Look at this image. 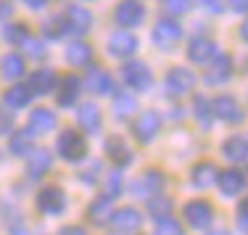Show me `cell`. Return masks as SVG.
Returning <instances> with one entry per match:
<instances>
[{"label":"cell","mask_w":248,"mask_h":235,"mask_svg":"<svg viewBox=\"0 0 248 235\" xmlns=\"http://www.w3.org/2000/svg\"><path fill=\"white\" fill-rule=\"evenodd\" d=\"M122 79H124V85H127L129 90L145 93V90H151V85H153V72H151V66L145 61L129 58V61H124V66H122Z\"/></svg>","instance_id":"6da1fadb"},{"label":"cell","mask_w":248,"mask_h":235,"mask_svg":"<svg viewBox=\"0 0 248 235\" xmlns=\"http://www.w3.org/2000/svg\"><path fill=\"white\" fill-rule=\"evenodd\" d=\"M196 82H198V77L193 74V69L172 66L167 72V77H164V90H167V95H172V98H182L196 87Z\"/></svg>","instance_id":"7a4b0ae2"},{"label":"cell","mask_w":248,"mask_h":235,"mask_svg":"<svg viewBox=\"0 0 248 235\" xmlns=\"http://www.w3.org/2000/svg\"><path fill=\"white\" fill-rule=\"evenodd\" d=\"M56 151H58V156L66 158V161H82L87 154L85 135L77 132V130H63L56 140Z\"/></svg>","instance_id":"3957f363"},{"label":"cell","mask_w":248,"mask_h":235,"mask_svg":"<svg viewBox=\"0 0 248 235\" xmlns=\"http://www.w3.org/2000/svg\"><path fill=\"white\" fill-rule=\"evenodd\" d=\"M211 103V114L217 116V119L227 122V125H240V122L246 119V111L243 106L238 103V98L235 95H227V93H222V95H217Z\"/></svg>","instance_id":"277c9868"},{"label":"cell","mask_w":248,"mask_h":235,"mask_svg":"<svg viewBox=\"0 0 248 235\" xmlns=\"http://www.w3.org/2000/svg\"><path fill=\"white\" fill-rule=\"evenodd\" d=\"M114 21L129 32L132 27H140L145 21V5L140 0H119L114 8Z\"/></svg>","instance_id":"5b68a950"},{"label":"cell","mask_w":248,"mask_h":235,"mask_svg":"<svg viewBox=\"0 0 248 235\" xmlns=\"http://www.w3.org/2000/svg\"><path fill=\"white\" fill-rule=\"evenodd\" d=\"M182 217H185V222L193 230H206V227L214 222V209H211L209 201L196 198V201H187L185 206H182Z\"/></svg>","instance_id":"8992f818"},{"label":"cell","mask_w":248,"mask_h":235,"mask_svg":"<svg viewBox=\"0 0 248 235\" xmlns=\"http://www.w3.org/2000/svg\"><path fill=\"white\" fill-rule=\"evenodd\" d=\"M164 183H167V177H164L161 169H145V172L140 174V180L132 183V193L138 198H153V196L161 193Z\"/></svg>","instance_id":"52a82bcc"},{"label":"cell","mask_w":248,"mask_h":235,"mask_svg":"<svg viewBox=\"0 0 248 235\" xmlns=\"http://www.w3.org/2000/svg\"><path fill=\"white\" fill-rule=\"evenodd\" d=\"M211 69H206L203 74V85L209 87H222L227 85L230 77H232V58L227 56V53H219V56L214 58V61L209 63Z\"/></svg>","instance_id":"ba28073f"},{"label":"cell","mask_w":248,"mask_h":235,"mask_svg":"<svg viewBox=\"0 0 248 235\" xmlns=\"http://www.w3.org/2000/svg\"><path fill=\"white\" fill-rule=\"evenodd\" d=\"M158 130H161V116H158L156 111H143V114L132 122V135H135L138 143H151V140H156Z\"/></svg>","instance_id":"9c48e42d"},{"label":"cell","mask_w":248,"mask_h":235,"mask_svg":"<svg viewBox=\"0 0 248 235\" xmlns=\"http://www.w3.org/2000/svg\"><path fill=\"white\" fill-rule=\"evenodd\" d=\"M61 19H63L66 32H72V34H87L93 29V14L85 5H69Z\"/></svg>","instance_id":"30bf717a"},{"label":"cell","mask_w":248,"mask_h":235,"mask_svg":"<svg viewBox=\"0 0 248 235\" xmlns=\"http://www.w3.org/2000/svg\"><path fill=\"white\" fill-rule=\"evenodd\" d=\"M182 40V27L177 24L174 19H161L153 27V43L161 50H172L177 43Z\"/></svg>","instance_id":"8fae6325"},{"label":"cell","mask_w":248,"mask_h":235,"mask_svg":"<svg viewBox=\"0 0 248 235\" xmlns=\"http://www.w3.org/2000/svg\"><path fill=\"white\" fill-rule=\"evenodd\" d=\"M217 56H219V45L209 37H193L187 45V58L198 66H209Z\"/></svg>","instance_id":"7c38bea8"},{"label":"cell","mask_w":248,"mask_h":235,"mask_svg":"<svg viewBox=\"0 0 248 235\" xmlns=\"http://www.w3.org/2000/svg\"><path fill=\"white\" fill-rule=\"evenodd\" d=\"M37 209L43 211V214H61L63 209H66V196H63V190L58 185H48L43 188V190L37 193Z\"/></svg>","instance_id":"4fadbf2b"},{"label":"cell","mask_w":248,"mask_h":235,"mask_svg":"<svg viewBox=\"0 0 248 235\" xmlns=\"http://www.w3.org/2000/svg\"><path fill=\"white\" fill-rule=\"evenodd\" d=\"M138 37H135L132 32H127V29H119V32H114L108 37V53L114 58H129L138 53Z\"/></svg>","instance_id":"5bb4252c"},{"label":"cell","mask_w":248,"mask_h":235,"mask_svg":"<svg viewBox=\"0 0 248 235\" xmlns=\"http://www.w3.org/2000/svg\"><path fill=\"white\" fill-rule=\"evenodd\" d=\"M111 227H114L116 233H135L140 227V222H143V217H140L138 209L132 206H122L116 211H111Z\"/></svg>","instance_id":"9a60e30c"},{"label":"cell","mask_w":248,"mask_h":235,"mask_svg":"<svg viewBox=\"0 0 248 235\" xmlns=\"http://www.w3.org/2000/svg\"><path fill=\"white\" fill-rule=\"evenodd\" d=\"M85 85H87V90L95 93V95H111V93H114V77H111L106 69H100V66L87 69Z\"/></svg>","instance_id":"2e32d148"},{"label":"cell","mask_w":248,"mask_h":235,"mask_svg":"<svg viewBox=\"0 0 248 235\" xmlns=\"http://www.w3.org/2000/svg\"><path fill=\"white\" fill-rule=\"evenodd\" d=\"M217 185H219L224 198H235V196L243 193L246 177H243V172H238V169H224V172H219V177H217Z\"/></svg>","instance_id":"e0dca14e"},{"label":"cell","mask_w":248,"mask_h":235,"mask_svg":"<svg viewBox=\"0 0 248 235\" xmlns=\"http://www.w3.org/2000/svg\"><path fill=\"white\" fill-rule=\"evenodd\" d=\"M222 156L227 158L230 164H243L248 161V140L243 135H230L222 143Z\"/></svg>","instance_id":"ac0fdd59"},{"label":"cell","mask_w":248,"mask_h":235,"mask_svg":"<svg viewBox=\"0 0 248 235\" xmlns=\"http://www.w3.org/2000/svg\"><path fill=\"white\" fill-rule=\"evenodd\" d=\"M58 85V77L53 69H37V72H32V77H29V90H32V95H48V93L56 90Z\"/></svg>","instance_id":"d6986e66"},{"label":"cell","mask_w":248,"mask_h":235,"mask_svg":"<svg viewBox=\"0 0 248 235\" xmlns=\"http://www.w3.org/2000/svg\"><path fill=\"white\" fill-rule=\"evenodd\" d=\"M77 122H79V127L85 132L95 135L103 127V114H100V109L95 103H82L79 111H77Z\"/></svg>","instance_id":"ffe728a7"},{"label":"cell","mask_w":248,"mask_h":235,"mask_svg":"<svg viewBox=\"0 0 248 235\" xmlns=\"http://www.w3.org/2000/svg\"><path fill=\"white\" fill-rule=\"evenodd\" d=\"M217 177H219V169H217V164H211V161L196 164L193 172H190V180H193V185H196L198 190H209L211 185H217Z\"/></svg>","instance_id":"44dd1931"},{"label":"cell","mask_w":248,"mask_h":235,"mask_svg":"<svg viewBox=\"0 0 248 235\" xmlns=\"http://www.w3.org/2000/svg\"><path fill=\"white\" fill-rule=\"evenodd\" d=\"M24 72H27V63L19 53H5V56L0 58V77L3 79L16 82V79L24 77Z\"/></svg>","instance_id":"7402d4cb"},{"label":"cell","mask_w":248,"mask_h":235,"mask_svg":"<svg viewBox=\"0 0 248 235\" xmlns=\"http://www.w3.org/2000/svg\"><path fill=\"white\" fill-rule=\"evenodd\" d=\"M50 164H53V156H50V151H45V148H37V151H32L27 158V174H29V180H40L45 172L50 169Z\"/></svg>","instance_id":"603a6c76"},{"label":"cell","mask_w":248,"mask_h":235,"mask_svg":"<svg viewBox=\"0 0 248 235\" xmlns=\"http://www.w3.org/2000/svg\"><path fill=\"white\" fill-rule=\"evenodd\" d=\"M106 154H108V158L116 164V167H127V164H132V148L124 143L119 135H114V138L106 140Z\"/></svg>","instance_id":"cb8c5ba5"},{"label":"cell","mask_w":248,"mask_h":235,"mask_svg":"<svg viewBox=\"0 0 248 235\" xmlns=\"http://www.w3.org/2000/svg\"><path fill=\"white\" fill-rule=\"evenodd\" d=\"M56 127V114L50 109H34L29 114V132L32 135H45V132H53Z\"/></svg>","instance_id":"d4e9b609"},{"label":"cell","mask_w":248,"mask_h":235,"mask_svg":"<svg viewBox=\"0 0 248 235\" xmlns=\"http://www.w3.org/2000/svg\"><path fill=\"white\" fill-rule=\"evenodd\" d=\"M79 93H82V82L74 74H66L61 79V87H58V106H74Z\"/></svg>","instance_id":"484cf974"},{"label":"cell","mask_w":248,"mask_h":235,"mask_svg":"<svg viewBox=\"0 0 248 235\" xmlns=\"http://www.w3.org/2000/svg\"><path fill=\"white\" fill-rule=\"evenodd\" d=\"M29 101H32V90L27 85H11L3 93V103L8 109H24V106H29Z\"/></svg>","instance_id":"4316f807"},{"label":"cell","mask_w":248,"mask_h":235,"mask_svg":"<svg viewBox=\"0 0 248 235\" xmlns=\"http://www.w3.org/2000/svg\"><path fill=\"white\" fill-rule=\"evenodd\" d=\"M93 61V48L87 43H82V40H77L66 48V63H72V66H87V63Z\"/></svg>","instance_id":"83f0119b"},{"label":"cell","mask_w":248,"mask_h":235,"mask_svg":"<svg viewBox=\"0 0 248 235\" xmlns=\"http://www.w3.org/2000/svg\"><path fill=\"white\" fill-rule=\"evenodd\" d=\"M138 111V98L129 93H116L114 95V116L116 119H129Z\"/></svg>","instance_id":"f1b7e54d"},{"label":"cell","mask_w":248,"mask_h":235,"mask_svg":"<svg viewBox=\"0 0 248 235\" xmlns=\"http://www.w3.org/2000/svg\"><path fill=\"white\" fill-rule=\"evenodd\" d=\"M32 138H34V135L29 132V130L14 132V135H11V143H8L11 154H16V156H29V154H32Z\"/></svg>","instance_id":"f546056e"},{"label":"cell","mask_w":248,"mask_h":235,"mask_svg":"<svg viewBox=\"0 0 248 235\" xmlns=\"http://www.w3.org/2000/svg\"><path fill=\"white\" fill-rule=\"evenodd\" d=\"M87 217H90L95 225H103L106 217H111V198H106V196L95 198V201L90 204V209H87Z\"/></svg>","instance_id":"4dcf8cb0"},{"label":"cell","mask_w":248,"mask_h":235,"mask_svg":"<svg viewBox=\"0 0 248 235\" xmlns=\"http://www.w3.org/2000/svg\"><path fill=\"white\" fill-rule=\"evenodd\" d=\"M193 111H196V119L203 125V130H209L211 127V103L206 101L203 95H196V101H193Z\"/></svg>","instance_id":"1f68e13d"},{"label":"cell","mask_w":248,"mask_h":235,"mask_svg":"<svg viewBox=\"0 0 248 235\" xmlns=\"http://www.w3.org/2000/svg\"><path fill=\"white\" fill-rule=\"evenodd\" d=\"M148 211L156 217V219L169 217V211H172V198H167V196H153V198H148Z\"/></svg>","instance_id":"d6a6232c"},{"label":"cell","mask_w":248,"mask_h":235,"mask_svg":"<svg viewBox=\"0 0 248 235\" xmlns=\"http://www.w3.org/2000/svg\"><path fill=\"white\" fill-rule=\"evenodd\" d=\"M156 235H185V230L174 217H161L156 219Z\"/></svg>","instance_id":"836d02e7"},{"label":"cell","mask_w":248,"mask_h":235,"mask_svg":"<svg viewBox=\"0 0 248 235\" xmlns=\"http://www.w3.org/2000/svg\"><path fill=\"white\" fill-rule=\"evenodd\" d=\"M27 37H29V29L24 24H8L5 27V40H8L11 45H21Z\"/></svg>","instance_id":"e575fe53"},{"label":"cell","mask_w":248,"mask_h":235,"mask_svg":"<svg viewBox=\"0 0 248 235\" xmlns=\"http://www.w3.org/2000/svg\"><path fill=\"white\" fill-rule=\"evenodd\" d=\"M21 48H24V53L29 58H37V61H40V58H45V53H48V50H45V45H43V40H37V37H27L24 43H21Z\"/></svg>","instance_id":"d590c367"},{"label":"cell","mask_w":248,"mask_h":235,"mask_svg":"<svg viewBox=\"0 0 248 235\" xmlns=\"http://www.w3.org/2000/svg\"><path fill=\"white\" fill-rule=\"evenodd\" d=\"M190 3H193V0H161L164 11H167L169 16H182V14H187V11H190Z\"/></svg>","instance_id":"8d00e7d4"},{"label":"cell","mask_w":248,"mask_h":235,"mask_svg":"<svg viewBox=\"0 0 248 235\" xmlns=\"http://www.w3.org/2000/svg\"><path fill=\"white\" fill-rule=\"evenodd\" d=\"M43 32H45V37H53V40L63 37V34H66L63 19H61V16H56V19H48V21H45V27H43Z\"/></svg>","instance_id":"74e56055"},{"label":"cell","mask_w":248,"mask_h":235,"mask_svg":"<svg viewBox=\"0 0 248 235\" xmlns=\"http://www.w3.org/2000/svg\"><path fill=\"white\" fill-rule=\"evenodd\" d=\"M119 193H122V174L119 172H111L108 177H106V193H103V196L114 201Z\"/></svg>","instance_id":"f35d334b"},{"label":"cell","mask_w":248,"mask_h":235,"mask_svg":"<svg viewBox=\"0 0 248 235\" xmlns=\"http://www.w3.org/2000/svg\"><path fill=\"white\" fill-rule=\"evenodd\" d=\"M238 227L248 233V198H243V204L238 206Z\"/></svg>","instance_id":"ab89813d"},{"label":"cell","mask_w":248,"mask_h":235,"mask_svg":"<svg viewBox=\"0 0 248 235\" xmlns=\"http://www.w3.org/2000/svg\"><path fill=\"white\" fill-rule=\"evenodd\" d=\"M98 172H100V161H90V167L82 172V183H95Z\"/></svg>","instance_id":"60d3db41"},{"label":"cell","mask_w":248,"mask_h":235,"mask_svg":"<svg viewBox=\"0 0 248 235\" xmlns=\"http://www.w3.org/2000/svg\"><path fill=\"white\" fill-rule=\"evenodd\" d=\"M11 130H14V116L0 109V135H8Z\"/></svg>","instance_id":"b9f144b4"},{"label":"cell","mask_w":248,"mask_h":235,"mask_svg":"<svg viewBox=\"0 0 248 235\" xmlns=\"http://www.w3.org/2000/svg\"><path fill=\"white\" fill-rule=\"evenodd\" d=\"M201 5H203L209 14H222V11H224L222 0H201Z\"/></svg>","instance_id":"7bdbcfd3"},{"label":"cell","mask_w":248,"mask_h":235,"mask_svg":"<svg viewBox=\"0 0 248 235\" xmlns=\"http://www.w3.org/2000/svg\"><path fill=\"white\" fill-rule=\"evenodd\" d=\"M230 8L235 14H248V0H230Z\"/></svg>","instance_id":"ee69618b"},{"label":"cell","mask_w":248,"mask_h":235,"mask_svg":"<svg viewBox=\"0 0 248 235\" xmlns=\"http://www.w3.org/2000/svg\"><path fill=\"white\" fill-rule=\"evenodd\" d=\"M61 235H87L85 233V227H63V230H61Z\"/></svg>","instance_id":"f6af8a7d"},{"label":"cell","mask_w":248,"mask_h":235,"mask_svg":"<svg viewBox=\"0 0 248 235\" xmlns=\"http://www.w3.org/2000/svg\"><path fill=\"white\" fill-rule=\"evenodd\" d=\"M14 14V5L11 3H0V19H5V16Z\"/></svg>","instance_id":"bcb514c9"},{"label":"cell","mask_w":248,"mask_h":235,"mask_svg":"<svg viewBox=\"0 0 248 235\" xmlns=\"http://www.w3.org/2000/svg\"><path fill=\"white\" fill-rule=\"evenodd\" d=\"M24 3L29 5V8H34V11H40V8H45V3H48V0H24Z\"/></svg>","instance_id":"7dc6e473"},{"label":"cell","mask_w":248,"mask_h":235,"mask_svg":"<svg viewBox=\"0 0 248 235\" xmlns=\"http://www.w3.org/2000/svg\"><path fill=\"white\" fill-rule=\"evenodd\" d=\"M240 40H243V43H248V19L243 21V27H240Z\"/></svg>","instance_id":"c3c4849f"},{"label":"cell","mask_w":248,"mask_h":235,"mask_svg":"<svg viewBox=\"0 0 248 235\" xmlns=\"http://www.w3.org/2000/svg\"><path fill=\"white\" fill-rule=\"evenodd\" d=\"M209 235H227L224 230H214V233H209Z\"/></svg>","instance_id":"681fc988"},{"label":"cell","mask_w":248,"mask_h":235,"mask_svg":"<svg viewBox=\"0 0 248 235\" xmlns=\"http://www.w3.org/2000/svg\"><path fill=\"white\" fill-rule=\"evenodd\" d=\"M246 183H248V172H246Z\"/></svg>","instance_id":"f907efd6"},{"label":"cell","mask_w":248,"mask_h":235,"mask_svg":"<svg viewBox=\"0 0 248 235\" xmlns=\"http://www.w3.org/2000/svg\"><path fill=\"white\" fill-rule=\"evenodd\" d=\"M246 140H248V138H246Z\"/></svg>","instance_id":"816d5d0a"}]
</instances>
